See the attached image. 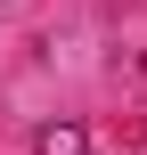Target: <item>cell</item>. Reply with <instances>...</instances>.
Instances as JSON below:
<instances>
[{
	"label": "cell",
	"instance_id": "cell-1",
	"mask_svg": "<svg viewBox=\"0 0 147 155\" xmlns=\"http://www.w3.org/2000/svg\"><path fill=\"white\" fill-rule=\"evenodd\" d=\"M33 155H90V131L82 123H41L33 131Z\"/></svg>",
	"mask_w": 147,
	"mask_h": 155
}]
</instances>
